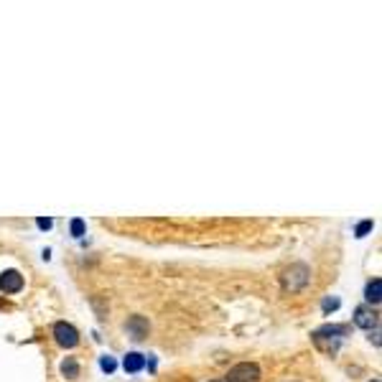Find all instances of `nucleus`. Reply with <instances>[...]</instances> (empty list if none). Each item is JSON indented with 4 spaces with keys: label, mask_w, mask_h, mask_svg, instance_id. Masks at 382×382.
<instances>
[{
    "label": "nucleus",
    "mask_w": 382,
    "mask_h": 382,
    "mask_svg": "<svg viewBox=\"0 0 382 382\" xmlns=\"http://www.w3.org/2000/svg\"><path fill=\"white\" fill-rule=\"evenodd\" d=\"M354 324L359 329H365V331H372V329L380 327V319H377V311H374L372 306H359L357 311H354Z\"/></svg>",
    "instance_id": "obj_4"
},
{
    "label": "nucleus",
    "mask_w": 382,
    "mask_h": 382,
    "mask_svg": "<svg viewBox=\"0 0 382 382\" xmlns=\"http://www.w3.org/2000/svg\"><path fill=\"white\" fill-rule=\"evenodd\" d=\"M54 339L59 347L71 349V347L79 344V331L71 324H67V321H59V324H54Z\"/></svg>",
    "instance_id": "obj_3"
},
{
    "label": "nucleus",
    "mask_w": 382,
    "mask_h": 382,
    "mask_svg": "<svg viewBox=\"0 0 382 382\" xmlns=\"http://www.w3.org/2000/svg\"><path fill=\"white\" fill-rule=\"evenodd\" d=\"M21 288H24V275L18 273V270H6V273L0 275V290L18 293Z\"/></svg>",
    "instance_id": "obj_6"
},
{
    "label": "nucleus",
    "mask_w": 382,
    "mask_h": 382,
    "mask_svg": "<svg viewBox=\"0 0 382 382\" xmlns=\"http://www.w3.org/2000/svg\"><path fill=\"white\" fill-rule=\"evenodd\" d=\"M349 334V327H344V324H327V327H321L313 331V342L321 344L324 339H342V336Z\"/></svg>",
    "instance_id": "obj_5"
},
{
    "label": "nucleus",
    "mask_w": 382,
    "mask_h": 382,
    "mask_svg": "<svg viewBox=\"0 0 382 382\" xmlns=\"http://www.w3.org/2000/svg\"><path fill=\"white\" fill-rule=\"evenodd\" d=\"M372 382H380V380H372Z\"/></svg>",
    "instance_id": "obj_16"
},
{
    "label": "nucleus",
    "mask_w": 382,
    "mask_h": 382,
    "mask_svg": "<svg viewBox=\"0 0 382 382\" xmlns=\"http://www.w3.org/2000/svg\"><path fill=\"white\" fill-rule=\"evenodd\" d=\"M336 309H339V301H336V298H327V301H324V311H336Z\"/></svg>",
    "instance_id": "obj_14"
},
{
    "label": "nucleus",
    "mask_w": 382,
    "mask_h": 382,
    "mask_svg": "<svg viewBox=\"0 0 382 382\" xmlns=\"http://www.w3.org/2000/svg\"><path fill=\"white\" fill-rule=\"evenodd\" d=\"M125 329L133 334V339H143V336H148V321L143 319V316H133V319H128Z\"/></svg>",
    "instance_id": "obj_7"
},
{
    "label": "nucleus",
    "mask_w": 382,
    "mask_h": 382,
    "mask_svg": "<svg viewBox=\"0 0 382 382\" xmlns=\"http://www.w3.org/2000/svg\"><path fill=\"white\" fill-rule=\"evenodd\" d=\"M372 219H365V222H359L357 225V237H365L367 232H370V229H372Z\"/></svg>",
    "instance_id": "obj_13"
},
{
    "label": "nucleus",
    "mask_w": 382,
    "mask_h": 382,
    "mask_svg": "<svg viewBox=\"0 0 382 382\" xmlns=\"http://www.w3.org/2000/svg\"><path fill=\"white\" fill-rule=\"evenodd\" d=\"M123 367H125V372H130V374L141 372L143 367H146V357H143V354H138V351H130V354L125 357Z\"/></svg>",
    "instance_id": "obj_8"
},
{
    "label": "nucleus",
    "mask_w": 382,
    "mask_h": 382,
    "mask_svg": "<svg viewBox=\"0 0 382 382\" xmlns=\"http://www.w3.org/2000/svg\"><path fill=\"white\" fill-rule=\"evenodd\" d=\"M71 234H74V237H82V234H85V222H82V219H71Z\"/></svg>",
    "instance_id": "obj_12"
},
{
    "label": "nucleus",
    "mask_w": 382,
    "mask_h": 382,
    "mask_svg": "<svg viewBox=\"0 0 382 382\" xmlns=\"http://www.w3.org/2000/svg\"><path fill=\"white\" fill-rule=\"evenodd\" d=\"M214 382H222V380H214Z\"/></svg>",
    "instance_id": "obj_17"
},
{
    "label": "nucleus",
    "mask_w": 382,
    "mask_h": 382,
    "mask_svg": "<svg viewBox=\"0 0 382 382\" xmlns=\"http://www.w3.org/2000/svg\"><path fill=\"white\" fill-rule=\"evenodd\" d=\"M62 374L67 377V380H77L79 377V365H77V359L74 357H67L62 362Z\"/></svg>",
    "instance_id": "obj_10"
},
{
    "label": "nucleus",
    "mask_w": 382,
    "mask_h": 382,
    "mask_svg": "<svg viewBox=\"0 0 382 382\" xmlns=\"http://www.w3.org/2000/svg\"><path fill=\"white\" fill-rule=\"evenodd\" d=\"M365 298L370 301V304H380V301H382V281H380V278H372V281L367 283Z\"/></svg>",
    "instance_id": "obj_9"
},
{
    "label": "nucleus",
    "mask_w": 382,
    "mask_h": 382,
    "mask_svg": "<svg viewBox=\"0 0 382 382\" xmlns=\"http://www.w3.org/2000/svg\"><path fill=\"white\" fill-rule=\"evenodd\" d=\"M36 225H39L41 229H51V227H54V219H46V217H41L39 222H36Z\"/></svg>",
    "instance_id": "obj_15"
},
{
    "label": "nucleus",
    "mask_w": 382,
    "mask_h": 382,
    "mask_svg": "<svg viewBox=\"0 0 382 382\" xmlns=\"http://www.w3.org/2000/svg\"><path fill=\"white\" fill-rule=\"evenodd\" d=\"M100 367H102V372H115V370H117V362H115V359H112V357H110V354H105V357H102L100 359Z\"/></svg>",
    "instance_id": "obj_11"
},
{
    "label": "nucleus",
    "mask_w": 382,
    "mask_h": 382,
    "mask_svg": "<svg viewBox=\"0 0 382 382\" xmlns=\"http://www.w3.org/2000/svg\"><path fill=\"white\" fill-rule=\"evenodd\" d=\"M309 281H311V270H309V266H304V263H296V266H290L286 273H283V288L286 290H301L309 286Z\"/></svg>",
    "instance_id": "obj_1"
},
{
    "label": "nucleus",
    "mask_w": 382,
    "mask_h": 382,
    "mask_svg": "<svg viewBox=\"0 0 382 382\" xmlns=\"http://www.w3.org/2000/svg\"><path fill=\"white\" fill-rule=\"evenodd\" d=\"M225 382H260V367L255 362H240L227 372Z\"/></svg>",
    "instance_id": "obj_2"
}]
</instances>
